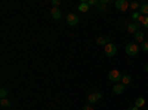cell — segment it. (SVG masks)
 Masks as SVG:
<instances>
[{"mask_svg": "<svg viewBox=\"0 0 148 110\" xmlns=\"http://www.w3.org/2000/svg\"><path fill=\"white\" fill-rule=\"evenodd\" d=\"M141 49H142L144 52H148V40H145V42L141 45Z\"/></svg>", "mask_w": 148, "mask_h": 110, "instance_id": "obj_21", "label": "cell"}, {"mask_svg": "<svg viewBox=\"0 0 148 110\" xmlns=\"http://www.w3.org/2000/svg\"><path fill=\"white\" fill-rule=\"evenodd\" d=\"M88 5L89 6H98V5H99V2H98V0H88Z\"/></svg>", "mask_w": 148, "mask_h": 110, "instance_id": "obj_22", "label": "cell"}, {"mask_svg": "<svg viewBox=\"0 0 148 110\" xmlns=\"http://www.w3.org/2000/svg\"><path fill=\"white\" fill-rule=\"evenodd\" d=\"M130 80H132V77H130L129 75H123V76H121V83L125 85V86H127V85L130 83Z\"/></svg>", "mask_w": 148, "mask_h": 110, "instance_id": "obj_16", "label": "cell"}, {"mask_svg": "<svg viewBox=\"0 0 148 110\" xmlns=\"http://www.w3.org/2000/svg\"><path fill=\"white\" fill-rule=\"evenodd\" d=\"M67 24L71 26V27L77 26V24H79V15L77 14H68L67 15Z\"/></svg>", "mask_w": 148, "mask_h": 110, "instance_id": "obj_4", "label": "cell"}, {"mask_svg": "<svg viewBox=\"0 0 148 110\" xmlns=\"http://www.w3.org/2000/svg\"><path fill=\"white\" fill-rule=\"evenodd\" d=\"M135 106H136L138 109H139V107H144V106H145V98H142V97H138V98L135 100Z\"/></svg>", "mask_w": 148, "mask_h": 110, "instance_id": "obj_15", "label": "cell"}, {"mask_svg": "<svg viewBox=\"0 0 148 110\" xmlns=\"http://www.w3.org/2000/svg\"><path fill=\"white\" fill-rule=\"evenodd\" d=\"M139 17H141V14H139V12H133V14H132V19H133V22H138Z\"/></svg>", "mask_w": 148, "mask_h": 110, "instance_id": "obj_20", "label": "cell"}, {"mask_svg": "<svg viewBox=\"0 0 148 110\" xmlns=\"http://www.w3.org/2000/svg\"><path fill=\"white\" fill-rule=\"evenodd\" d=\"M108 3H111V0H99V5H98V9H99V12H105Z\"/></svg>", "mask_w": 148, "mask_h": 110, "instance_id": "obj_10", "label": "cell"}, {"mask_svg": "<svg viewBox=\"0 0 148 110\" xmlns=\"http://www.w3.org/2000/svg\"><path fill=\"white\" fill-rule=\"evenodd\" d=\"M125 88H126V86H125L123 83H116L114 86H113V92L117 94V95H120V94L125 92Z\"/></svg>", "mask_w": 148, "mask_h": 110, "instance_id": "obj_8", "label": "cell"}, {"mask_svg": "<svg viewBox=\"0 0 148 110\" xmlns=\"http://www.w3.org/2000/svg\"><path fill=\"white\" fill-rule=\"evenodd\" d=\"M83 110H93V107H92V104H86V106H83Z\"/></svg>", "mask_w": 148, "mask_h": 110, "instance_id": "obj_24", "label": "cell"}, {"mask_svg": "<svg viewBox=\"0 0 148 110\" xmlns=\"http://www.w3.org/2000/svg\"><path fill=\"white\" fill-rule=\"evenodd\" d=\"M139 14L141 15H145V17H148V3H141V8H139Z\"/></svg>", "mask_w": 148, "mask_h": 110, "instance_id": "obj_13", "label": "cell"}, {"mask_svg": "<svg viewBox=\"0 0 148 110\" xmlns=\"http://www.w3.org/2000/svg\"><path fill=\"white\" fill-rule=\"evenodd\" d=\"M0 106H2L3 109H8V107H10V101L8 98H3L2 101H0Z\"/></svg>", "mask_w": 148, "mask_h": 110, "instance_id": "obj_17", "label": "cell"}, {"mask_svg": "<svg viewBox=\"0 0 148 110\" xmlns=\"http://www.w3.org/2000/svg\"><path fill=\"white\" fill-rule=\"evenodd\" d=\"M51 15H52V18H53V19H59L61 17H62V14H61L59 8H52V10H51Z\"/></svg>", "mask_w": 148, "mask_h": 110, "instance_id": "obj_11", "label": "cell"}, {"mask_svg": "<svg viewBox=\"0 0 148 110\" xmlns=\"http://www.w3.org/2000/svg\"><path fill=\"white\" fill-rule=\"evenodd\" d=\"M144 27H145V28H148V17H147V19H145V24H144Z\"/></svg>", "mask_w": 148, "mask_h": 110, "instance_id": "obj_25", "label": "cell"}, {"mask_svg": "<svg viewBox=\"0 0 148 110\" xmlns=\"http://www.w3.org/2000/svg\"><path fill=\"white\" fill-rule=\"evenodd\" d=\"M139 8H141L139 2H132V3H130V9H133V10H136V12H138Z\"/></svg>", "mask_w": 148, "mask_h": 110, "instance_id": "obj_18", "label": "cell"}, {"mask_svg": "<svg viewBox=\"0 0 148 110\" xmlns=\"http://www.w3.org/2000/svg\"><path fill=\"white\" fill-rule=\"evenodd\" d=\"M116 8L121 12H125V10H127V8H130V3H127V0H117Z\"/></svg>", "mask_w": 148, "mask_h": 110, "instance_id": "obj_5", "label": "cell"}, {"mask_svg": "<svg viewBox=\"0 0 148 110\" xmlns=\"http://www.w3.org/2000/svg\"><path fill=\"white\" fill-rule=\"evenodd\" d=\"M125 51H126V54L127 55H130V57H135L138 52H139V46L136 45V43H127L126 45V48H125Z\"/></svg>", "mask_w": 148, "mask_h": 110, "instance_id": "obj_1", "label": "cell"}, {"mask_svg": "<svg viewBox=\"0 0 148 110\" xmlns=\"http://www.w3.org/2000/svg\"><path fill=\"white\" fill-rule=\"evenodd\" d=\"M145 71H148V63L145 64Z\"/></svg>", "mask_w": 148, "mask_h": 110, "instance_id": "obj_27", "label": "cell"}, {"mask_svg": "<svg viewBox=\"0 0 148 110\" xmlns=\"http://www.w3.org/2000/svg\"><path fill=\"white\" fill-rule=\"evenodd\" d=\"M104 52H105V55L107 57H114L116 54H117V46L116 45H113V43H108V45H105L104 46Z\"/></svg>", "mask_w": 148, "mask_h": 110, "instance_id": "obj_2", "label": "cell"}, {"mask_svg": "<svg viewBox=\"0 0 148 110\" xmlns=\"http://www.w3.org/2000/svg\"><path fill=\"white\" fill-rule=\"evenodd\" d=\"M59 5H61L59 0H52V6H53V8H58Z\"/></svg>", "mask_w": 148, "mask_h": 110, "instance_id": "obj_23", "label": "cell"}, {"mask_svg": "<svg viewBox=\"0 0 148 110\" xmlns=\"http://www.w3.org/2000/svg\"><path fill=\"white\" fill-rule=\"evenodd\" d=\"M121 73L119 71V70H111L110 71V75H108V79L111 80V82H114V83H119V82H121Z\"/></svg>", "mask_w": 148, "mask_h": 110, "instance_id": "obj_3", "label": "cell"}, {"mask_svg": "<svg viewBox=\"0 0 148 110\" xmlns=\"http://www.w3.org/2000/svg\"><path fill=\"white\" fill-rule=\"evenodd\" d=\"M96 43L99 45V46H105V45L111 43V39L110 37H98L96 39Z\"/></svg>", "mask_w": 148, "mask_h": 110, "instance_id": "obj_12", "label": "cell"}, {"mask_svg": "<svg viewBox=\"0 0 148 110\" xmlns=\"http://www.w3.org/2000/svg\"><path fill=\"white\" fill-rule=\"evenodd\" d=\"M89 5H88V2H80V5H79V10L80 12H89Z\"/></svg>", "mask_w": 148, "mask_h": 110, "instance_id": "obj_14", "label": "cell"}, {"mask_svg": "<svg viewBox=\"0 0 148 110\" xmlns=\"http://www.w3.org/2000/svg\"><path fill=\"white\" fill-rule=\"evenodd\" d=\"M101 98H102V94H101V92H92V94L88 97L89 104H93V103H96L98 100H101Z\"/></svg>", "mask_w": 148, "mask_h": 110, "instance_id": "obj_7", "label": "cell"}, {"mask_svg": "<svg viewBox=\"0 0 148 110\" xmlns=\"http://www.w3.org/2000/svg\"><path fill=\"white\" fill-rule=\"evenodd\" d=\"M133 37H135V42H136V43H144L145 42V34L142 33V31H138V33H135L133 34Z\"/></svg>", "mask_w": 148, "mask_h": 110, "instance_id": "obj_9", "label": "cell"}, {"mask_svg": "<svg viewBox=\"0 0 148 110\" xmlns=\"http://www.w3.org/2000/svg\"><path fill=\"white\" fill-rule=\"evenodd\" d=\"M129 110H139V109H138V107H136V106H133V107H130V109H129Z\"/></svg>", "mask_w": 148, "mask_h": 110, "instance_id": "obj_26", "label": "cell"}, {"mask_svg": "<svg viewBox=\"0 0 148 110\" xmlns=\"http://www.w3.org/2000/svg\"><path fill=\"white\" fill-rule=\"evenodd\" d=\"M0 97H2V100H3V98H8V89H6V88L0 89Z\"/></svg>", "mask_w": 148, "mask_h": 110, "instance_id": "obj_19", "label": "cell"}, {"mask_svg": "<svg viewBox=\"0 0 148 110\" xmlns=\"http://www.w3.org/2000/svg\"><path fill=\"white\" fill-rule=\"evenodd\" d=\"M127 31L129 33H138V31H141V24L139 22H130V24H127Z\"/></svg>", "mask_w": 148, "mask_h": 110, "instance_id": "obj_6", "label": "cell"}]
</instances>
